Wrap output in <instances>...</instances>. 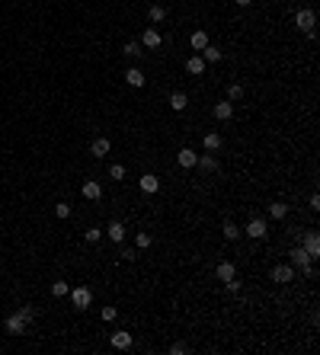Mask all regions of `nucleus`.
<instances>
[{
    "label": "nucleus",
    "mask_w": 320,
    "mask_h": 355,
    "mask_svg": "<svg viewBox=\"0 0 320 355\" xmlns=\"http://www.w3.org/2000/svg\"><path fill=\"white\" fill-rule=\"evenodd\" d=\"M19 317H23V320H26V323H29V320H32V317H36V311H32V307H29V304H26V307H19Z\"/></svg>",
    "instance_id": "34"
},
{
    "label": "nucleus",
    "mask_w": 320,
    "mask_h": 355,
    "mask_svg": "<svg viewBox=\"0 0 320 355\" xmlns=\"http://www.w3.org/2000/svg\"><path fill=\"white\" fill-rule=\"evenodd\" d=\"M99 237H103V230H96V227H90V230H87V234H84V240H87V243H96V240H99Z\"/></svg>",
    "instance_id": "33"
},
{
    "label": "nucleus",
    "mask_w": 320,
    "mask_h": 355,
    "mask_svg": "<svg viewBox=\"0 0 320 355\" xmlns=\"http://www.w3.org/2000/svg\"><path fill=\"white\" fill-rule=\"evenodd\" d=\"M195 167H202L205 173H218V160H215L212 154H202L199 160H195Z\"/></svg>",
    "instance_id": "20"
},
{
    "label": "nucleus",
    "mask_w": 320,
    "mask_h": 355,
    "mask_svg": "<svg viewBox=\"0 0 320 355\" xmlns=\"http://www.w3.org/2000/svg\"><path fill=\"white\" fill-rule=\"evenodd\" d=\"M160 42H163V39H160V32L147 26V29H144V36H141V45H144V48H160Z\"/></svg>",
    "instance_id": "10"
},
{
    "label": "nucleus",
    "mask_w": 320,
    "mask_h": 355,
    "mask_svg": "<svg viewBox=\"0 0 320 355\" xmlns=\"http://www.w3.org/2000/svg\"><path fill=\"white\" fill-rule=\"evenodd\" d=\"M186 71L192 74V77H202V74H205V61H202V54H192V58L186 61Z\"/></svg>",
    "instance_id": "14"
},
{
    "label": "nucleus",
    "mask_w": 320,
    "mask_h": 355,
    "mask_svg": "<svg viewBox=\"0 0 320 355\" xmlns=\"http://www.w3.org/2000/svg\"><path fill=\"white\" fill-rule=\"evenodd\" d=\"M269 278H272V282H278V285H288L291 278H295V266H272Z\"/></svg>",
    "instance_id": "3"
},
{
    "label": "nucleus",
    "mask_w": 320,
    "mask_h": 355,
    "mask_svg": "<svg viewBox=\"0 0 320 355\" xmlns=\"http://www.w3.org/2000/svg\"><path fill=\"white\" fill-rule=\"evenodd\" d=\"M189 45H192V48L195 51H202V48H205V45H208V36H205V32H192V39H189Z\"/></svg>",
    "instance_id": "25"
},
{
    "label": "nucleus",
    "mask_w": 320,
    "mask_h": 355,
    "mask_svg": "<svg viewBox=\"0 0 320 355\" xmlns=\"http://www.w3.org/2000/svg\"><path fill=\"white\" fill-rule=\"evenodd\" d=\"M221 144H224V141H221V134H218V132L205 134V151H221Z\"/></svg>",
    "instance_id": "26"
},
{
    "label": "nucleus",
    "mask_w": 320,
    "mask_h": 355,
    "mask_svg": "<svg viewBox=\"0 0 320 355\" xmlns=\"http://www.w3.org/2000/svg\"><path fill=\"white\" fill-rule=\"evenodd\" d=\"M67 295H71V304L77 307V311H87V307L93 304V291L87 288V285H80V288H71Z\"/></svg>",
    "instance_id": "1"
},
{
    "label": "nucleus",
    "mask_w": 320,
    "mask_h": 355,
    "mask_svg": "<svg viewBox=\"0 0 320 355\" xmlns=\"http://www.w3.org/2000/svg\"><path fill=\"white\" fill-rule=\"evenodd\" d=\"M84 199H90V202L103 199V186H99L96 179H87V182H84Z\"/></svg>",
    "instance_id": "11"
},
{
    "label": "nucleus",
    "mask_w": 320,
    "mask_h": 355,
    "mask_svg": "<svg viewBox=\"0 0 320 355\" xmlns=\"http://www.w3.org/2000/svg\"><path fill=\"white\" fill-rule=\"evenodd\" d=\"M6 333H10V336H19V333H26V320L19 317V313H13V317H6Z\"/></svg>",
    "instance_id": "9"
},
{
    "label": "nucleus",
    "mask_w": 320,
    "mask_h": 355,
    "mask_svg": "<svg viewBox=\"0 0 320 355\" xmlns=\"http://www.w3.org/2000/svg\"><path fill=\"white\" fill-rule=\"evenodd\" d=\"M135 243H138V250H147V247H151V234H138V237H135Z\"/></svg>",
    "instance_id": "32"
},
{
    "label": "nucleus",
    "mask_w": 320,
    "mask_h": 355,
    "mask_svg": "<svg viewBox=\"0 0 320 355\" xmlns=\"http://www.w3.org/2000/svg\"><path fill=\"white\" fill-rule=\"evenodd\" d=\"M122 259H128V263H132V259H138V250H122Z\"/></svg>",
    "instance_id": "37"
},
{
    "label": "nucleus",
    "mask_w": 320,
    "mask_h": 355,
    "mask_svg": "<svg viewBox=\"0 0 320 355\" xmlns=\"http://www.w3.org/2000/svg\"><path fill=\"white\" fill-rule=\"evenodd\" d=\"M288 211H291V208H288L285 202H272V205H269V215L275 218V221H282V218H288Z\"/></svg>",
    "instance_id": "22"
},
{
    "label": "nucleus",
    "mask_w": 320,
    "mask_h": 355,
    "mask_svg": "<svg viewBox=\"0 0 320 355\" xmlns=\"http://www.w3.org/2000/svg\"><path fill=\"white\" fill-rule=\"evenodd\" d=\"M247 237H253V240H263V237H266V221H263V218H253V221L247 224Z\"/></svg>",
    "instance_id": "7"
},
{
    "label": "nucleus",
    "mask_w": 320,
    "mask_h": 355,
    "mask_svg": "<svg viewBox=\"0 0 320 355\" xmlns=\"http://www.w3.org/2000/svg\"><path fill=\"white\" fill-rule=\"evenodd\" d=\"M122 77H125V84H128V87H144V80H147L141 67H128V71L122 74Z\"/></svg>",
    "instance_id": "6"
},
{
    "label": "nucleus",
    "mask_w": 320,
    "mask_h": 355,
    "mask_svg": "<svg viewBox=\"0 0 320 355\" xmlns=\"http://www.w3.org/2000/svg\"><path fill=\"white\" fill-rule=\"evenodd\" d=\"M109 343H112L115 346V349H132V343H135V339H132V333H112V339H109Z\"/></svg>",
    "instance_id": "15"
},
{
    "label": "nucleus",
    "mask_w": 320,
    "mask_h": 355,
    "mask_svg": "<svg viewBox=\"0 0 320 355\" xmlns=\"http://www.w3.org/2000/svg\"><path fill=\"white\" fill-rule=\"evenodd\" d=\"M109 147H112V144H109V138H93L90 154H93V157H106V154H109Z\"/></svg>",
    "instance_id": "16"
},
{
    "label": "nucleus",
    "mask_w": 320,
    "mask_h": 355,
    "mask_svg": "<svg viewBox=\"0 0 320 355\" xmlns=\"http://www.w3.org/2000/svg\"><path fill=\"white\" fill-rule=\"evenodd\" d=\"M170 106H173V112H183L189 106V96L186 93H170Z\"/></svg>",
    "instance_id": "21"
},
{
    "label": "nucleus",
    "mask_w": 320,
    "mask_h": 355,
    "mask_svg": "<svg viewBox=\"0 0 320 355\" xmlns=\"http://www.w3.org/2000/svg\"><path fill=\"white\" fill-rule=\"evenodd\" d=\"M237 99H243V87L240 84H230L228 87V102H237Z\"/></svg>",
    "instance_id": "28"
},
{
    "label": "nucleus",
    "mask_w": 320,
    "mask_h": 355,
    "mask_svg": "<svg viewBox=\"0 0 320 355\" xmlns=\"http://www.w3.org/2000/svg\"><path fill=\"white\" fill-rule=\"evenodd\" d=\"M314 23H317V13H314V10H308V6L295 13V26H298L301 32H311V29H314Z\"/></svg>",
    "instance_id": "2"
},
{
    "label": "nucleus",
    "mask_w": 320,
    "mask_h": 355,
    "mask_svg": "<svg viewBox=\"0 0 320 355\" xmlns=\"http://www.w3.org/2000/svg\"><path fill=\"white\" fill-rule=\"evenodd\" d=\"M202 61H205V64H215V61H221V48L208 42L205 48H202Z\"/></svg>",
    "instance_id": "17"
},
{
    "label": "nucleus",
    "mask_w": 320,
    "mask_h": 355,
    "mask_svg": "<svg viewBox=\"0 0 320 355\" xmlns=\"http://www.w3.org/2000/svg\"><path fill=\"white\" fill-rule=\"evenodd\" d=\"M291 266H295V269H304V266H308V263H314V256H311L308 253V250H304L301 247V243H298V247H291Z\"/></svg>",
    "instance_id": "4"
},
{
    "label": "nucleus",
    "mask_w": 320,
    "mask_h": 355,
    "mask_svg": "<svg viewBox=\"0 0 320 355\" xmlns=\"http://www.w3.org/2000/svg\"><path fill=\"white\" fill-rule=\"evenodd\" d=\"M230 115H234V102H218V106H215V119H221V122H228L230 119Z\"/></svg>",
    "instance_id": "19"
},
{
    "label": "nucleus",
    "mask_w": 320,
    "mask_h": 355,
    "mask_svg": "<svg viewBox=\"0 0 320 355\" xmlns=\"http://www.w3.org/2000/svg\"><path fill=\"white\" fill-rule=\"evenodd\" d=\"M243 230L237 227V224H230V221H224V240H237V237H240Z\"/></svg>",
    "instance_id": "27"
},
{
    "label": "nucleus",
    "mask_w": 320,
    "mask_h": 355,
    "mask_svg": "<svg viewBox=\"0 0 320 355\" xmlns=\"http://www.w3.org/2000/svg\"><path fill=\"white\" fill-rule=\"evenodd\" d=\"M234 275H237L234 263H228V259H224V263L218 266V278H221V282H228V278H234Z\"/></svg>",
    "instance_id": "23"
},
{
    "label": "nucleus",
    "mask_w": 320,
    "mask_h": 355,
    "mask_svg": "<svg viewBox=\"0 0 320 355\" xmlns=\"http://www.w3.org/2000/svg\"><path fill=\"white\" fill-rule=\"evenodd\" d=\"M115 313H119L115 307H103V320H115Z\"/></svg>",
    "instance_id": "36"
},
{
    "label": "nucleus",
    "mask_w": 320,
    "mask_h": 355,
    "mask_svg": "<svg viewBox=\"0 0 320 355\" xmlns=\"http://www.w3.org/2000/svg\"><path fill=\"white\" fill-rule=\"evenodd\" d=\"M176 160H180V167H183V170H189V167H195V160H199V154H195L192 147H183V151L176 154Z\"/></svg>",
    "instance_id": "12"
},
{
    "label": "nucleus",
    "mask_w": 320,
    "mask_h": 355,
    "mask_svg": "<svg viewBox=\"0 0 320 355\" xmlns=\"http://www.w3.org/2000/svg\"><path fill=\"white\" fill-rule=\"evenodd\" d=\"M54 215H58V218H71V205H67V202H58V205H54Z\"/></svg>",
    "instance_id": "31"
},
{
    "label": "nucleus",
    "mask_w": 320,
    "mask_h": 355,
    "mask_svg": "<svg viewBox=\"0 0 320 355\" xmlns=\"http://www.w3.org/2000/svg\"><path fill=\"white\" fill-rule=\"evenodd\" d=\"M170 352H173V355H183V352H186V346H183V343H173V346H170Z\"/></svg>",
    "instance_id": "38"
},
{
    "label": "nucleus",
    "mask_w": 320,
    "mask_h": 355,
    "mask_svg": "<svg viewBox=\"0 0 320 355\" xmlns=\"http://www.w3.org/2000/svg\"><path fill=\"white\" fill-rule=\"evenodd\" d=\"M147 19H151V23H163V19H167V10H163L160 3L147 6Z\"/></svg>",
    "instance_id": "24"
},
{
    "label": "nucleus",
    "mask_w": 320,
    "mask_h": 355,
    "mask_svg": "<svg viewBox=\"0 0 320 355\" xmlns=\"http://www.w3.org/2000/svg\"><path fill=\"white\" fill-rule=\"evenodd\" d=\"M138 186H141V192L154 195V192H157V189H160V179H157V176H154V173H144V176H141V179H138Z\"/></svg>",
    "instance_id": "8"
},
{
    "label": "nucleus",
    "mask_w": 320,
    "mask_h": 355,
    "mask_svg": "<svg viewBox=\"0 0 320 355\" xmlns=\"http://www.w3.org/2000/svg\"><path fill=\"white\" fill-rule=\"evenodd\" d=\"M122 54H125V58H132V61H138L141 54H144V45H141V42H125Z\"/></svg>",
    "instance_id": "18"
},
{
    "label": "nucleus",
    "mask_w": 320,
    "mask_h": 355,
    "mask_svg": "<svg viewBox=\"0 0 320 355\" xmlns=\"http://www.w3.org/2000/svg\"><path fill=\"white\" fill-rule=\"evenodd\" d=\"M301 247L304 250H308V253L311 256H320V237H317V230H308V234H304V240H301Z\"/></svg>",
    "instance_id": "5"
},
{
    "label": "nucleus",
    "mask_w": 320,
    "mask_h": 355,
    "mask_svg": "<svg viewBox=\"0 0 320 355\" xmlns=\"http://www.w3.org/2000/svg\"><path fill=\"white\" fill-rule=\"evenodd\" d=\"M234 3H237V6H250V3H253V0H234Z\"/></svg>",
    "instance_id": "39"
},
{
    "label": "nucleus",
    "mask_w": 320,
    "mask_h": 355,
    "mask_svg": "<svg viewBox=\"0 0 320 355\" xmlns=\"http://www.w3.org/2000/svg\"><path fill=\"white\" fill-rule=\"evenodd\" d=\"M67 291H71V285H67V282H51V295L54 298H64Z\"/></svg>",
    "instance_id": "29"
},
{
    "label": "nucleus",
    "mask_w": 320,
    "mask_h": 355,
    "mask_svg": "<svg viewBox=\"0 0 320 355\" xmlns=\"http://www.w3.org/2000/svg\"><path fill=\"white\" fill-rule=\"evenodd\" d=\"M106 234H109V240L122 243V240H125V234H128V230H125V224H122V221H112V224L106 227Z\"/></svg>",
    "instance_id": "13"
},
{
    "label": "nucleus",
    "mask_w": 320,
    "mask_h": 355,
    "mask_svg": "<svg viewBox=\"0 0 320 355\" xmlns=\"http://www.w3.org/2000/svg\"><path fill=\"white\" fill-rule=\"evenodd\" d=\"M109 176H112V179H125V167H122V163H112V167H109Z\"/></svg>",
    "instance_id": "30"
},
{
    "label": "nucleus",
    "mask_w": 320,
    "mask_h": 355,
    "mask_svg": "<svg viewBox=\"0 0 320 355\" xmlns=\"http://www.w3.org/2000/svg\"><path fill=\"white\" fill-rule=\"evenodd\" d=\"M224 285H228V291H230V295H237V291H240V282H237V275H234V278H228Z\"/></svg>",
    "instance_id": "35"
}]
</instances>
